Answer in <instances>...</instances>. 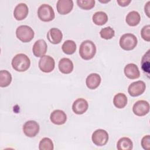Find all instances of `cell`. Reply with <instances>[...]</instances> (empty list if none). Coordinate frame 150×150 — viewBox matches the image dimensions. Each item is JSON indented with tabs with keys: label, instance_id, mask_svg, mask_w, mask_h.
<instances>
[{
	"label": "cell",
	"instance_id": "obj_32",
	"mask_svg": "<svg viewBox=\"0 0 150 150\" xmlns=\"http://www.w3.org/2000/svg\"><path fill=\"white\" fill-rule=\"evenodd\" d=\"M131 0H121V1H117V3L121 6H127L129 5L131 2Z\"/></svg>",
	"mask_w": 150,
	"mask_h": 150
},
{
	"label": "cell",
	"instance_id": "obj_21",
	"mask_svg": "<svg viewBox=\"0 0 150 150\" xmlns=\"http://www.w3.org/2000/svg\"><path fill=\"white\" fill-rule=\"evenodd\" d=\"M93 22L97 25H103L108 21V16L105 12L103 11H98L93 15Z\"/></svg>",
	"mask_w": 150,
	"mask_h": 150
},
{
	"label": "cell",
	"instance_id": "obj_23",
	"mask_svg": "<svg viewBox=\"0 0 150 150\" xmlns=\"http://www.w3.org/2000/svg\"><path fill=\"white\" fill-rule=\"evenodd\" d=\"M133 147V143L130 138L122 137L117 142V148L118 150H130Z\"/></svg>",
	"mask_w": 150,
	"mask_h": 150
},
{
	"label": "cell",
	"instance_id": "obj_24",
	"mask_svg": "<svg viewBox=\"0 0 150 150\" xmlns=\"http://www.w3.org/2000/svg\"><path fill=\"white\" fill-rule=\"evenodd\" d=\"M12 81L11 74L7 70H2L0 71V86L5 87L8 86Z\"/></svg>",
	"mask_w": 150,
	"mask_h": 150
},
{
	"label": "cell",
	"instance_id": "obj_26",
	"mask_svg": "<svg viewBox=\"0 0 150 150\" xmlns=\"http://www.w3.org/2000/svg\"><path fill=\"white\" fill-rule=\"evenodd\" d=\"M40 150H53L54 149L53 143L49 138H43L41 139L39 145Z\"/></svg>",
	"mask_w": 150,
	"mask_h": 150
},
{
	"label": "cell",
	"instance_id": "obj_31",
	"mask_svg": "<svg viewBox=\"0 0 150 150\" xmlns=\"http://www.w3.org/2000/svg\"><path fill=\"white\" fill-rule=\"evenodd\" d=\"M142 147L146 150H148L150 148V136L149 135L144 136L141 140Z\"/></svg>",
	"mask_w": 150,
	"mask_h": 150
},
{
	"label": "cell",
	"instance_id": "obj_19",
	"mask_svg": "<svg viewBox=\"0 0 150 150\" xmlns=\"http://www.w3.org/2000/svg\"><path fill=\"white\" fill-rule=\"evenodd\" d=\"M59 70L64 74H69L73 70V63L69 58H62L59 62Z\"/></svg>",
	"mask_w": 150,
	"mask_h": 150
},
{
	"label": "cell",
	"instance_id": "obj_14",
	"mask_svg": "<svg viewBox=\"0 0 150 150\" xmlns=\"http://www.w3.org/2000/svg\"><path fill=\"white\" fill-rule=\"evenodd\" d=\"M50 120L52 122L56 125H62L66 122L67 120V115L63 111L61 110H56L51 113Z\"/></svg>",
	"mask_w": 150,
	"mask_h": 150
},
{
	"label": "cell",
	"instance_id": "obj_8",
	"mask_svg": "<svg viewBox=\"0 0 150 150\" xmlns=\"http://www.w3.org/2000/svg\"><path fill=\"white\" fill-rule=\"evenodd\" d=\"M39 124L33 120L26 121L23 126V133L28 137H35L39 133Z\"/></svg>",
	"mask_w": 150,
	"mask_h": 150
},
{
	"label": "cell",
	"instance_id": "obj_29",
	"mask_svg": "<svg viewBox=\"0 0 150 150\" xmlns=\"http://www.w3.org/2000/svg\"><path fill=\"white\" fill-rule=\"evenodd\" d=\"M142 69L144 72H147L149 74V50L144 55L141 61Z\"/></svg>",
	"mask_w": 150,
	"mask_h": 150
},
{
	"label": "cell",
	"instance_id": "obj_1",
	"mask_svg": "<svg viewBox=\"0 0 150 150\" xmlns=\"http://www.w3.org/2000/svg\"><path fill=\"white\" fill-rule=\"evenodd\" d=\"M12 66L17 71H25L27 70L30 65V61L28 56L23 53L15 55L12 60Z\"/></svg>",
	"mask_w": 150,
	"mask_h": 150
},
{
	"label": "cell",
	"instance_id": "obj_15",
	"mask_svg": "<svg viewBox=\"0 0 150 150\" xmlns=\"http://www.w3.org/2000/svg\"><path fill=\"white\" fill-rule=\"evenodd\" d=\"M28 12L29 9L26 4L20 3L15 6L13 11V16L16 20L21 21L27 16Z\"/></svg>",
	"mask_w": 150,
	"mask_h": 150
},
{
	"label": "cell",
	"instance_id": "obj_18",
	"mask_svg": "<svg viewBox=\"0 0 150 150\" xmlns=\"http://www.w3.org/2000/svg\"><path fill=\"white\" fill-rule=\"evenodd\" d=\"M101 77L97 73H91L89 74L86 80L87 87L89 89L94 90L97 88L101 83Z\"/></svg>",
	"mask_w": 150,
	"mask_h": 150
},
{
	"label": "cell",
	"instance_id": "obj_12",
	"mask_svg": "<svg viewBox=\"0 0 150 150\" xmlns=\"http://www.w3.org/2000/svg\"><path fill=\"white\" fill-rule=\"evenodd\" d=\"M57 12L61 15H66L70 12L73 8L72 0H59L57 2Z\"/></svg>",
	"mask_w": 150,
	"mask_h": 150
},
{
	"label": "cell",
	"instance_id": "obj_5",
	"mask_svg": "<svg viewBox=\"0 0 150 150\" xmlns=\"http://www.w3.org/2000/svg\"><path fill=\"white\" fill-rule=\"evenodd\" d=\"M38 15L39 18L43 22L51 21L55 16L53 8L48 4H42L39 7Z\"/></svg>",
	"mask_w": 150,
	"mask_h": 150
},
{
	"label": "cell",
	"instance_id": "obj_10",
	"mask_svg": "<svg viewBox=\"0 0 150 150\" xmlns=\"http://www.w3.org/2000/svg\"><path fill=\"white\" fill-rule=\"evenodd\" d=\"M145 83L141 80L132 83L128 87V91L132 97H137L141 95L145 90Z\"/></svg>",
	"mask_w": 150,
	"mask_h": 150
},
{
	"label": "cell",
	"instance_id": "obj_16",
	"mask_svg": "<svg viewBox=\"0 0 150 150\" xmlns=\"http://www.w3.org/2000/svg\"><path fill=\"white\" fill-rule=\"evenodd\" d=\"M124 74L127 77L130 79H138L140 76V72L138 66L134 63L127 64L124 69Z\"/></svg>",
	"mask_w": 150,
	"mask_h": 150
},
{
	"label": "cell",
	"instance_id": "obj_13",
	"mask_svg": "<svg viewBox=\"0 0 150 150\" xmlns=\"http://www.w3.org/2000/svg\"><path fill=\"white\" fill-rule=\"evenodd\" d=\"M88 104L87 101L82 98L76 100L72 105V110L76 114H83L88 109Z\"/></svg>",
	"mask_w": 150,
	"mask_h": 150
},
{
	"label": "cell",
	"instance_id": "obj_9",
	"mask_svg": "<svg viewBox=\"0 0 150 150\" xmlns=\"http://www.w3.org/2000/svg\"><path fill=\"white\" fill-rule=\"evenodd\" d=\"M132 111L137 116H144L149 111V104L145 100H138L134 104Z\"/></svg>",
	"mask_w": 150,
	"mask_h": 150
},
{
	"label": "cell",
	"instance_id": "obj_33",
	"mask_svg": "<svg viewBox=\"0 0 150 150\" xmlns=\"http://www.w3.org/2000/svg\"><path fill=\"white\" fill-rule=\"evenodd\" d=\"M149 4L150 1H148L145 5V12L148 17H149Z\"/></svg>",
	"mask_w": 150,
	"mask_h": 150
},
{
	"label": "cell",
	"instance_id": "obj_11",
	"mask_svg": "<svg viewBox=\"0 0 150 150\" xmlns=\"http://www.w3.org/2000/svg\"><path fill=\"white\" fill-rule=\"evenodd\" d=\"M47 46L46 42L43 39L36 40L32 48L33 54L38 57L43 56L47 52Z\"/></svg>",
	"mask_w": 150,
	"mask_h": 150
},
{
	"label": "cell",
	"instance_id": "obj_6",
	"mask_svg": "<svg viewBox=\"0 0 150 150\" xmlns=\"http://www.w3.org/2000/svg\"><path fill=\"white\" fill-rule=\"evenodd\" d=\"M91 139L93 142L97 146H104L108 141V132L103 129H98L94 131Z\"/></svg>",
	"mask_w": 150,
	"mask_h": 150
},
{
	"label": "cell",
	"instance_id": "obj_22",
	"mask_svg": "<svg viewBox=\"0 0 150 150\" xmlns=\"http://www.w3.org/2000/svg\"><path fill=\"white\" fill-rule=\"evenodd\" d=\"M114 105L118 108H123L127 104V97L124 93H119L115 95L113 99Z\"/></svg>",
	"mask_w": 150,
	"mask_h": 150
},
{
	"label": "cell",
	"instance_id": "obj_25",
	"mask_svg": "<svg viewBox=\"0 0 150 150\" xmlns=\"http://www.w3.org/2000/svg\"><path fill=\"white\" fill-rule=\"evenodd\" d=\"M62 49L67 54H72L76 50V44L71 40H66L62 45Z\"/></svg>",
	"mask_w": 150,
	"mask_h": 150
},
{
	"label": "cell",
	"instance_id": "obj_20",
	"mask_svg": "<svg viewBox=\"0 0 150 150\" xmlns=\"http://www.w3.org/2000/svg\"><path fill=\"white\" fill-rule=\"evenodd\" d=\"M141 21L139 13L135 11L129 12L126 16L125 21L127 23L131 26H135L138 25Z\"/></svg>",
	"mask_w": 150,
	"mask_h": 150
},
{
	"label": "cell",
	"instance_id": "obj_3",
	"mask_svg": "<svg viewBox=\"0 0 150 150\" xmlns=\"http://www.w3.org/2000/svg\"><path fill=\"white\" fill-rule=\"evenodd\" d=\"M16 35L18 39L24 43L29 42L32 40L35 33L33 30L28 25H21L16 30Z\"/></svg>",
	"mask_w": 150,
	"mask_h": 150
},
{
	"label": "cell",
	"instance_id": "obj_17",
	"mask_svg": "<svg viewBox=\"0 0 150 150\" xmlns=\"http://www.w3.org/2000/svg\"><path fill=\"white\" fill-rule=\"evenodd\" d=\"M63 34L62 31L58 28H53L50 29L47 33V38L49 41L53 44H58L62 40Z\"/></svg>",
	"mask_w": 150,
	"mask_h": 150
},
{
	"label": "cell",
	"instance_id": "obj_30",
	"mask_svg": "<svg viewBox=\"0 0 150 150\" xmlns=\"http://www.w3.org/2000/svg\"><path fill=\"white\" fill-rule=\"evenodd\" d=\"M141 37L144 40L147 42L150 41V25H147L144 26L141 32Z\"/></svg>",
	"mask_w": 150,
	"mask_h": 150
},
{
	"label": "cell",
	"instance_id": "obj_4",
	"mask_svg": "<svg viewBox=\"0 0 150 150\" xmlns=\"http://www.w3.org/2000/svg\"><path fill=\"white\" fill-rule=\"evenodd\" d=\"M138 43L137 37L132 33H125L122 35L120 39V45L125 50L134 49Z\"/></svg>",
	"mask_w": 150,
	"mask_h": 150
},
{
	"label": "cell",
	"instance_id": "obj_27",
	"mask_svg": "<svg viewBox=\"0 0 150 150\" xmlns=\"http://www.w3.org/2000/svg\"><path fill=\"white\" fill-rule=\"evenodd\" d=\"M100 36L104 39H110L112 38L115 35L114 30L110 26L103 28L100 32Z\"/></svg>",
	"mask_w": 150,
	"mask_h": 150
},
{
	"label": "cell",
	"instance_id": "obj_7",
	"mask_svg": "<svg viewBox=\"0 0 150 150\" xmlns=\"http://www.w3.org/2000/svg\"><path fill=\"white\" fill-rule=\"evenodd\" d=\"M54 66V60L49 55H44L39 61V67L43 72L50 73L53 70Z\"/></svg>",
	"mask_w": 150,
	"mask_h": 150
},
{
	"label": "cell",
	"instance_id": "obj_28",
	"mask_svg": "<svg viewBox=\"0 0 150 150\" xmlns=\"http://www.w3.org/2000/svg\"><path fill=\"white\" fill-rule=\"evenodd\" d=\"M77 4L78 6L85 10H89L92 9L95 5L94 0H77Z\"/></svg>",
	"mask_w": 150,
	"mask_h": 150
},
{
	"label": "cell",
	"instance_id": "obj_2",
	"mask_svg": "<svg viewBox=\"0 0 150 150\" xmlns=\"http://www.w3.org/2000/svg\"><path fill=\"white\" fill-rule=\"evenodd\" d=\"M96 46L93 42L90 40L83 41L79 48V54L84 60L91 59L96 54Z\"/></svg>",
	"mask_w": 150,
	"mask_h": 150
}]
</instances>
